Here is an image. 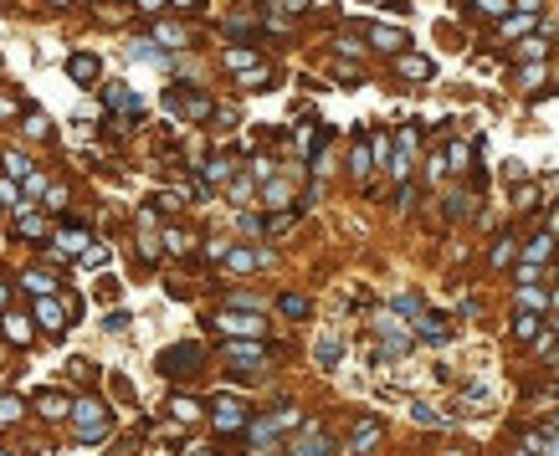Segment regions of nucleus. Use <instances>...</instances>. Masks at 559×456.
Returning <instances> with one entry per match:
<instances>
[{
	"label": "nucleus",
	"mask_w": 559,
	"mask_h": 456,
	"mask_svg": "<svg viewBox=\"0 0 559 456\" xmlns=\"http://www.w3.org/2000/svg\"><path fill=\"white\" fill-rule=\"evenodd\" d=\"M196 364H201V343H175V349L159 354V375L164 380H185V375H196Z\"/></svg>",
	"instance_id": "f257e3e1"
},
{
	"label": "nucleus",
	"mask_w": 559,
	"mask_h": 456,
	"mask_svg": "<svg viewBox=\"0 0 559 456\" xmlns=\"http://www.w3.org/2000/svg\"><path fill=\"white\" fill-rule=\"evenodd\" d=\"M108 431H113V421H108V410H103L98 400H82L77 405V436L82 441H103Z\"/></svg>",
	"instance_id": "f03ea898"
},
{
	"label": "nucleus",
	"mask_w": 559,
	"mask_h": 456,
	"mask_svg": "<svg viewBox=\"0 0 559 456\" xmlns=\"http://www.w3.org/2000/svg\"><path fill=\"white\" fill-rule=\"evenodd\" d=\"M216 329L231 334V338H256V334L267 329V323L256 318V313H216Z\"/></svg>",
	"instance_id": "7ed1b4c3"
},
{
	"label": "nucleus",
	"mask_w": 559,
	"mask_h": 456,
	"mask_svg": "<svg viewBox=\"0 0 559 456\" xmlns=\"http://www.w3.org/2000/svg\"><path fill=\"white\" fill-rule=\"evenodd\" d=\"M293 426H298V410L288 405V410H277V416L256 421V426H252V441H256V446H272V436H277V431H293Z\"/></svg>",
	"instance_id": "20e7f679"
},
{
	"label": "nucleus",
	"mask_w": 559,
	"mask_h": 456,
	"mask_svg": "<svg viewBox=\"0 0 559 456\" xmlns=\"http://www.w3.org/2000/svg\"><path fill=\"white\" fill-rule=\"evenodd\" d=\"M164 108H169V113H180V118H205L210 113V103L201 98V93H164Z\"/></svg>",
	"instance_id": "39448f33"
},
{
	"label": "nucleus",
	"mask_w": 559,
	"mask_h": 456,
	"mask_svg": "<svg viewBox=\"0 0 559 456\" xmlns=\"http://www.w3.org/2000/svg\"><path fill=\"white\" fill-rule=\"evenodd\" d=\"M36 323H41L47 334H62V329H67V308H62L52 292H41V297H36Z\"/></svg>",
	"instance_id": "423d86ee"
},
{
	"label": "nucleus",
	"mask_w": 559,
	"mask_h": 456,
	"mask_svg": "<svg viewBox=\"0 0 559 456\" xmlns=\"http://www.w3.org/2000/svg\"><path fill=\"white\" fill-rule=\"evenodd\" d=\"M98 72H103V62H98L93 52H72V57H67V77L82 82V88H88V82H98Z\"/></svg>",
	"instance_id": "0eeeda50"
},
{
	"label": "nucleus",
	"mask_w": 559,
	"mask_h": 456,
	"mask_svg": "<svg viewBox=\"0 0 559 456\" xmlns=\"http://www.w3.org/2000/svg\"><path fill=\"white\" fill-rule=\"evenodd\" d=\"M210 410H216V426H221V431H242V426H247L242 400H231V395H216V405H210Z\"/></svg>",
	"instance_id": "6e6552de"
},
{
	"label": "nucleus",
	"mask_w": 559,
	"mask_h": 456,
	"mask_svg": "<svg viewBox=\"0 0 559 456\" xmlns=\"http://www.w3.org/2000/svg\"><path fill=\"white\" fill-rule=\"evenodd\" d=\"M313 359H318V369H334V364L344 359V338H339V334H324V338L313 343Z\"/></svg>",
	"instance_id": "1a4fd4ad"
},
{
	"label": "nucleus",
	"mask_w": 559,
	"mask_h": 456,
	"mask_svg": "<svg viewBox=\"0 0 559 456\" xmlns=\"http://www.w3.org/2000/svg\"><path fill=\"white\" fill-rule=\"evenodd\" d=\"M370 41H375L380 52H400V47H405L411 36H405L400 26H370Z\"/></svg>",
	"instance_id": "9d476101"
},
{
	"label": "nucleus",
	"mask_w": 559,
	"mask_h": 456,
	"mask_svg": "<svg viewBox=\"0 0 559 456\" xmlns=\"http://www.w3.org/2000/svg\"><path fill=\"white\" fill-rule=\"evenodd\" d=\"M226 359H231V364H252V369L267 364V354L256 349V343H226Z\"/></svg>",
	"instance_id": "9b49d317"
},
{
	"label": "nucleus",
	"mask_w": 559,
	"mask_h": 456,
	"mask_svg": "<svg viewBox=\"0 0 559 456\" xmlns=\"http://www.w3.org/2000/svg\"><path fill=\"white\" fill-rule=\"evenodd\" d=\"M36 410H41L47 421H62V416H67V400H62L57 389H41V395H36Z\"/></svg>",
	"instance_id": "f8f14e48"
},
{
	"label": "nucleus",
	"mask_w": 559,
	"mask_h": 456,
	"mask_svg": "<svg viewBox=\"0 0 559 456\" xmlns=\"http://www.w3.org/2000/svg\"><path fill=\"white\" fill-rule=\"evenodd\" d=\"M226 267H231V272H252V267H262V251L236 246V251H226Z\"/></svg>",
	"instance_id": "ddd939ff"
},
{
	"label": "nucleus",
	"mask_w": 559,
	"mask_h": 456,
	"mask_svg": "<svg viewBox=\"0 0 559 456\" xmlns=\"http://www.w3.org/2000/svg\"><path fill=\"white\" fill-rule=\"evenodd\" d=\"M375 441H380V426H375V421H359V431H354V441H349V451L359 456V451H370Z\"/></svg>",
	"instance_id": "4468645a"
},
{
	"label": "nucleus",
	"mask_w": 559,
	"mask_h": 456,
	"mask_svg": "<svg viewBox=\"0 0 559 456\" xmlns=\"http://www.w3.org/2000/svg\"><path fill=\"white\" fill-rule=\"evenodd\" d=\"M416 334H421V338H431V343H446V334H451V329H446V318H426V313H421Z\"/></svg>",
	"instance_id": "2eb2a0df"
},
{
	"label": "nucleus",
	"mask_w": 559,
	"mask_h": 456,
	"mask_svg": "<svg viewBox=\"0 0 559 456\" xmlns=\"http://www.w3.org/2000/svg\"><path fill=\"white\" fill-rule=\"evenodd\" d=\"M108 103L118 108V113H128V118H139V98L128 93V88H108Z\"/></svg>",
	"instance_id": "dca6fc26"
},
{
	"label": "nucleus",
	"mask_w": 559,
	"mask_h": 456,
	"mask_svg": "<svg viewBox=\"0 0 559 456\" xmlns=\"http://www.w3.org/2000/svg\"><path fill=\"white\" fill-rule=\"evenodd\" d=\"M529 451H539V456H559V431H539V436H529Z\"/></svg>",
	"instance_id": "f3484780"
},
{
	"label": "nucleus",
	"mask_w": 559,
	"mask_h": 456,
	"mask_svg": "<svg viewBox=\"0 0 559 456\" xmlns=\"http://www.w3.org/2000/svg\"><path fill=\"white\" fill-rule=\"evenodd\" d=\"M6 334H11V343H31V323L21 313H6Z\"/></svg>",
	"instance_id": "a211bd4d"
},
{
	"label": "nucleus",
	"mask_w": 559,
	"mask_h": 456,
	"mask_svg": "<svg viewBox=\"0 0 559 456\" xmlns=\"http://www.w3.org/2000/svg\"><path fill=\"white\" fill-rule=\"evenodd\" d=\"M400 72H405V77H431L436 67H431L426 57H400Z\"/></svg>",
	"instance_id": "6ab92c4d"
},
{
	"label": "nucleus",
	"mask_w": 559,
	"mask_h": 456,
	"mask_svg": "<svg viewBox=\"0 0 559 456\" xmlns=\"http://www.w3.org/2000/svg\"><path fill=\"white\" fill-rule=\"evenodd\" d=\"M57 251H62V256H72V251H88V236H82V231H62Z\"/></svg>",
	"instance_id": "aec40b11"
},
{
	"label": "nucleus",
	"mask_w": 559,
	"mask_h": 456,
	"mask_svg": "<svg viewBox=\"0 0 559 456\" xmlns=\"http://www.w3.org/2000/svg\"><path fill=\"white\" fill-rule=\"evenodd\" d=\"M324 451H329V441H324V436H308V441H298L288 456H324Z\"/></svg>",
	"instance_id": "412c9836"
},
{
	"label": "nucleus",
	"mask_w": 559,
	"mask_h": 456,
	"mask_svg": "<svg viewBox=\"0 0 559 456\" xmlns=\"http://www.w3.org/2000/svg\"><path fill=\"white\" fill-rule=\"evenodd\" d=\"M549 251H554V236L544 231V236H533V241H529V262H544Z\"/></svg>",
	"instance_id": "4be33fe9"
},
{
	"label": "nucleus",
	"mask_w": 559,
	"mask_h": 456,
	"mask_svg": "<svg viewBox=\"0 0 559 456\" xmlns=\"http://www.w3.org/2000/svg\"><path fill=\"white\" fill-rule=\"evenodd\" d=\"M513 334H519V338H539V318H533V313H519V323H513Z\"/></svg>",
	"instance_id": "5701e85b"
},
{
	"label": "nucleus",
	"mask_w": 559,
	"mask_h": 456,
	"mask_svg": "<svg viewBox=\"0 0 559 456\" xmlns=\"http://www.w3.org/2000/svg\"><path fill=\"white\" fill-rule=\"evenodd\" d=\"M26 292H36V297H41V292H57V282L41 277V272H26Z\"/></svg>",
	"instance_id": "b1692460"
},
{
	"label": "nucleus",
	"mask_w": 559,
	"mask_h": 456,
	"mask_svg": "<svg viewBox=\"0 0 559 456\" xmlns=\"http://www.w3.org/2000/svg\"><path fill=\"white\" fill-rule=\"evenodd\" d=\"M283 313H288V318H308V297L288 292V297H283Z\"/></svg>",
	"instance_id": "393cba45"
},
{
	"label": "nucleus",
	"mask_w": 559,
	"mask_h": 456,
	"mask_svg": "<svg viewBox=\"0 0 559 456\" xmlns=\"http://www.w3.org/2000/svg\"><path fill=\"white\" fill-rule=\"evenodd\" d=\"M226 67H236V72H252V67H256V57H252V52H226Z\"/></svg>",
	"instance_id": "a878e982"
},
{
	"label": "nucleus",
	"mask_w": 559,
	"mask_h": 456,
	"mask_svg": "<svg viewBox=\"0 0 559 456\" xmlns=\"http://www.w3.org/2000/svg\"><path fill=\"white\" fill-rule=\"evenodd\" d=\"M169 410H175V421H196V416H201V405H196V400H185V395L169 405Z\"/></svg>",
	"instance_id": "bb28decb"
},
{
	"label": "nucleus",
	"mask_w": 559,
	"mask_h": 456,
	"mask_svg": "<svg viewBox=\"0 0 559 456\" xmlns=\"http://www.w3.org/2000/svg\"><path fill=\"white\" fill-rule=\"evenodd\" d=\"M6 169H11L16 180H26V175H31V159H26V154H6Z\"/></svg>",
	"instance_id": "cd10ccee"
},
{
	"label": "nucleus",
	"mask_w": 559,
	"mask_h": 456,
	"mask_svg": "<svg viewBox=\"0 0 559 456\" xmlns=\"http://www.w3.org/2000/svg\"><path fill=\"white\" fill-rule=\"evenodd\" d=\"M519 302H524L529 313H544V302H549V297H544V292H533V287H524V292H519Z\"/></svg>",
	"instance_id": "c85d7f7f"
},
{
	"label": "nucleus",
	"mask_w": 559,
	"mask_h": 456,
	"mask_svg": "<svg viewBox=\"0 0 559 456\" xmlns=\"http://www.w3.org/2000/svg\"><path fill=\"white\" fill-rule=\"evenodd\" d=\"M154 41H164V47H180L185 31H180V26H154Z\"/></svg>",
	"instance_id": "c756f323"
},
{
	"label": "nucleus",
	"mask_w": 559,
	"mask_h": 456,
	"mask_svg": "<svg viewBox=\"0 0 559 456\" xmlns=\"http://www.w3.org/2000/svg\"><path fill=\"white\" fill-rule=\"evenodd\" d=\"M354 175H370V144H354Z\"/></svg>",
	"instance_id": "7c9ffc66"
},
{
	"label": "nucleus",
	"mask_w": 559,
	"mask_h": 456,
	"mask_svg": "<svg viewBox=\"0 0 559 456\" xmlns=\"http://www.w3.org/2000/svg\"><path fill=\"white\" fill-rule=\"evenodd\" d=\"M478 16H508V0H472Z\"/></svg>",
	"instance_id": "2f4dec72"
},
{
	"label": "nucleus",
	"mask_w": 559,
	"mask_h": 456,
	"mask_svg": "<svg viewBox=\"0 0 559 456\" xmlns=\"http://www.w3.org/2000/svg\"><path fill=\"white\" fill-rule=\"evenodd\" d=\"M21 236H47V221L41 215H21Z\"/></svg>",
	"instance_id": "473e14b6"
},
{
	"label": "nucleus",
	"mask_w": 559,
	"mask_h": 456,
	"mask_svg": "<svg viewBox=\"0 0 559 456\" xmlns=\"http://www.w3.org/2000/svg\"><path fill=\"white\" fill-rule=\"evenodd\" d=\"M544 52H549V41H544V36H529L524 47H519V57H544Z\"/></svg>",
	"instance_id": "72a5a7b5"
},
{
	"label": "nucleus",
	"mask_w": 559,
	"mask_h": 456,
	"mask_svg": "<svg viewBox=\"0 0 559 456\" xmlns=\"http://www.w3.org/2000/svg\"><path fill=\"white\" fill-rule=\"evenodd\" d=\"M446 169H467V144H451L446 149Z\"/></svg>",
	"instance_id": "f704fd0d"
},
{
	"label": "nucleus",
	"mask_w": 559,
	"mask_h": 456,
	"mask_svg": "<svg viewBox=\"0 0 559 456\" xmlns=\"http://www.w3.org/2000/svg\"><path fill=\"white\" fill-rule=\"evenodd\" d=\"M529 26H533V21H529V16H513V21H503V36H524Z\"/></svg>",
	"instance_id": "c9c22d12"
},
{
	"label": "nucleus",
	"mask_w": 559,
	"mask_h": 456,
	"mask_svg": "<svg viewBox=\"0 0 559 456\" xmlns=\"http://www.w3.org/2000/svg\"><path fill=\"white\" fill-rule=\"evenodd\" d=\"M98 297L113 302V297H118V282H113V277H98Z\"/></svg>",
	"instance_id": "e433bc0d"
},
{
	"label": "nucleus",
	"mask_w": 559,
	"mask_h": 456,
	"mask_svg": "<svg viewBox=\"0 0 559 456\" xmlns=\"http://www.w3.org/2000/svg\"><path fill=\"white\" fill-rule=\"evenodd\" d=\"M395 313H421V297H411V292H400V297H395Z\"/></svg>",
	"instance_id": "4c0bfd02"
},
{
	"label": "nucleus",
	"mask_w": 559,
	"mask_h": 456,
	"mask_svg": "<svg viewBox=\"0 0 559 456\" xmlns=\"http://www.w3.org/2000/svg\"><path fill=\"white\" fill-rule=\"evenodd\" d=\"M513 262V241H498V251H492V267H508Z\"/></svg>",
	"instance_id": "58836bf2"
},
{
	"label": "nucleus",
	"mask_w": 559,
	"mask_h": 456,
	"mask_svg": "<svg viewBox=\"0 0 559 456\" xmlns=\"http://www.w3.org/2000/svg\"><path fill=\"white\" fill-rule=\"evenodd\" d=\"M231 175V164L226 159H216V164H205V180H226Z\"/></svg>",
	"instance_id": "ea45409f"
},
{
	"label": "nucleus",
	"mask_w": 559,
	"mask_h": 456,
	"mask_svg": "<svg viewBox=\"0 0 559 456\" xmlns=\"http://www.w3.org/2000/svg\"><path fill=\"white\" fill-rule=\"evenodd\" d=\"M16 416H21V400L6 395V400H0V421H16Z\"/></svg>",
	"instance_id": "a19ab883"
},
{
	"label": "nucleus",
	"mask_w": 559,
	"mask_h": 456,
	"mask_svg": "<svg viewBox=\"0 0 559 456\" xmlns=\"http://www.w3.org/2000/svg\"><path fill=\"white\" fill-rule=\"evenodd\" d=\"M164 246L169 251H185V231H164Z\"/></svg>",
	"instance_id": "79ce46f5"
},
{
	"label": "nucleus",
	"mask_w": 559,
	"mask_h": 456,
	"mask_svg": "<svg viewBox=\"0 0 559 456\" xmlns=\"http://www.w3.org/2000/svg\"><path fill=\"white\" fill-rule=\"evenodd\" d=\"M272 6H277V11H303L308 0H272Z\"/></svg>",
	"instance_id": "37998d69"
},
{
	"label": "nucleus",
	"mask_w": 559,
	"mask_h": 456,
	"mask_svg": "<svg viewBox=\"0 0 559 456\" xmlns=\"http://www.w3.org/2000/svg\"><path fill=\"white\" fill-rule=\"evenodd\" d=\"M164 6V0H139V11H159Z\"/></svg>",
	"instance_id": "c03bdc74"
},
{
	"label": "nucleus",
	"mask_w": 559,
	"mask_h": 456,
	"mask_svg": "<svg viewBox=\"0 0 559 456\" xmlns=\"http://www.w3.org/2000/svg\"><path fill=\"white\" fill-rule=\"evenodd\" d=\"M175 6H185V11H190V6H201V0H175Z\"/></svg>",
	"instance_id": "a18cd8bd"
},
{
	"label": "nucleus",
	"mask_w": 559,
	"mask_h": 456,
	"mask_svg": "<svg viewBox=\"0 0 559 456\" xmlns=\"http://www.w3.org/2000/svg\"><path fill=\"white\" fill-rule=\"evenodd\" d=\"M0 302H6V282H0Z\"/></svg>",
	"instance_id": "49530a36"
},
{
	"label": "nucleus",
	"mask_w": 559,
	"mask_h": 456,
	"mask_svg": "<svg viewBox=\"0 0 559 456\" xmlns=\"http://www.w3.org/2000/svg\"><path fill=\"white\" fill-rule=\"evenodd\" d=\"M190 456H210V451H190Z\"/></svg>",
	"instance_id": "de8ad7c7"
},
{
	"label": "nucleus",
	"mask_w": 559,
	"mask_h": 456,
	"mask_svg": "<svg viewBox=\"0 0 559 456\" xmlns=\"http://www.w3.org/2000/svg\"><path fill=\"white\" fill-rule=\"evenodd\" d=\"M52 6H67V0H52Z\"/></svg>",
	"instance_id": "09e8293b"
},
{
	"label": "nucleus",
	"mask_w": 559,
	"mask_h": 456,
	"mask_svg": "<svg viewBox=\"0 0 559 456\" xmlns=\"http://www.w3.org/2000/svg\"><path fill=\"white\" fill-rule=\"evenodd\" d=\"M0 456H11V451H6V446H0Z\"/></svg>",
	"instance_id": "8fccbe9b"
}]
</instances>
